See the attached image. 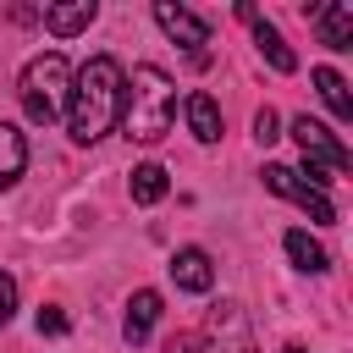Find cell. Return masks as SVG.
I'll list each match as a JSON object with an SVG mask.
<instances>
[{"label":"cell","mask_w":353,"mask_h":353,"mask_svg":"<svg viewBox=\"0 0 353 353\" xmlns=\"http://www.w3.org/2000/svg\"><path fill=\"white\" fill-rule=\"evenodd\" d=\"M121 83H127V72L110 55L83 61V72L72 77V94H66V127L77 143H99L121 121Z\"/></svg>","instance_id":"6da1fadb"},{"label":"cell","mask_w":353,"mask_h":353,"mask_svg":"<svg viewBox=\"0 0 353 353\" xmlns=\"http://www.w3.org/2000/svg\"><path fill=\"white\" fill-rule=\"evenodd\" d=\"M176 121V83L160 72V66H132V77L121 83V132L132 143H160Z\"/></svg>","instance_id":"7a4b0ae2"},{"label":"cell","mask_w":353,"mask_h":353,"mask_svg":"<svg viewBox=\"0 0 353 353\" xmlns=\"http://www.w3.org/2000/svg\"><path fill=\"white\" fill-rule=\"evenodd\" d=\"M22 110L33 116V121H55V116H66V94H72V66H66V55L61 50H44V55H33L28 66H22Z\"/></svg>","instance_id":"3957f363"},{"label":"cell","mask_w":353,"mask_h":353,"mask_svg":"<svg viewBox=\"0 0 353 353\" xmlns=\"http://www.w3.org/2000/svg\"><path fill=\"white\" fill-rule=\"evenodd\" d=\"M292 138H298V149H303V165L309 171H347L353 165V154H347V143L331 132V127H320V121H309V116H292Z\"/></svg>","instance_id":"277c9868"},{"label":"cell","mask_w":353,"mask_h":353,"mask_svg":"<svg viewBox=\"0 0 353 353\" xmlns=\"http://www.w3.org/2000/svg\"><path fill=\"white\" fill-rule=\"evenodd\" d=\"M265 188H270V193H281V199H292L309 221H336V204H331L320 188H309L292 165H265Z\"/></svg>","instance_id":"5b68a950"},{"label":"cell","mask_w":353,"mask_h":353,"mask_svg":"<svg viewBox=\"0 0 353 353\" xmlns=\"http://www.w3.org/2000/svg\"><path fill=\"white\" fill-rule=\"evenodd\" d=\"M154 22H160V28H165V39H176L193 61H204V44H210L204 17H193L188 6H171V0H154Z\"/></svg>","instance_id":"8992f818"},{"label":"cell","mask_w":353,"mask_h":353,"mask_svg":"<svg viewBox=\"0 0 353 353\" xmlns=\"http://www.w3.org/2000/svg\"><path fill=\"white\" fill-rule=\"evenodd\" d=\"M309 17L320 22V39L331 50H353V6L347 0H331V6H309Z\"/></svg>","instance_id":"52a82bcc"},{"label":"cell","mask_w":353,"mask_h":353,"mask_svg":"<svg viewBox=\"0 0 353 353\" xmlns=\"http://www.w3.org/2000/svg\"><path fill=\"white\" fill-rule=\"evenodd\" d=\"M171 281H176L182 292H210V281H215L210 254H204V248H176V259H171Z\"/></svg>","instance_id":"ba28073f"},{"label":"cell","mask_w":353,"mask_h":353,"mask_svg":"<svg viewBox=\"0 0 353 353\" xmlns=\"http://www.w3.org/2000/svg\"><path fill=\"white\" fill-rule=\"evenodd\" d=\"M154 320H160V292H154V287H138V292L127 298V320H121L127 342H143V336L154 331Z\"/></svg>","instance_id":"9c48e42d"},{"label":"cell","mask_w":353,"mask_h":353,"mask_svg":"<svg viewBox=\"0 0 353 353\" xmlns=\"http://www.w3.org/2000/svg\"><path fill=\"white\" fill-rule=\"evenodd\" d=\"M182 116H188V127H193L199 143H215V138H221V110H215L210 94H188V99H182Z\"/></svg>","instance_id":"30bf717a"},{"label":"cell","mask_w":353,"mask_h":353,"mask_svg":"<svg viewBox=\"0 0 353 353\" xmlns=\"http://www.w3.org/2000/svg\"><path fill=\"white\" fill-rule=\"evenodd\" d=\"M281 248H287V259H292L298 270H309V276H320V270L331 265V254H325V248H320V243H314L303 226H292V232L281 237Z\"/></svg>","instance_id":"8fae6325"},{"label":"cell","mask_w":353,"mask_h":353,"mask_svg":"<svg viewBox=\"0 0 353 353\" xmlns=\"http://www.w3.org/2000/svg\"><path fill=\"white\" fill-rule=\"evenodd\" d=\"M22 165H28V138L11 121H0V188H11L22 176Z\"/></svg>","instance_id":"7c38bea8"},{"label":"cell","mask_w":353,"mask_h":353,"mask_svg":"<svg viewBox=\"0 0 353 353\" xmlns=\"http://www.w3.org/2000/svg\"><path fill=\"white\" fill-rule=\"evenodd\" d=\"M88 22H94V0H72V6H44V28H50V33H61V39H66V33H83Z\"/></svg>","instance_id":"4fadbf2b"},{"label":"cell","mask_w":353,"mask_h":353,"mask_svg":"<svg viewBox=\"0 0 353 353\" xmlns=\"http://www.w3.org/2000/svg\"><path fill=\"white\" fill-rule=\"evenodd\" d=\"M248 22H254V44H259V55H265V61H270L276 72H292V66H298V55H292V50L281 44V33H276V28L265 22V17H248Z\"/></svg>","instance_id":"5bb4252c"},{"label":"cell","mask_w":353,"mask_h":353,"mask_svg":"<svg viewBox=\"0 0 353 353\" xmlns=\"http://www.w3.org/2000/svg\"><path fill=\"white\" fill-rule=\"evenodd\" d=\"M314 88H320V99L331 105V116H336V121H347V116H353V99H347V83H342V72H331V66H314Z\"/></svg>","instance_id":"9a60e30c"},{"label":"cell","mask_w":353,"mask_h":353,"mask_svg":"<svg viewBox=\"0 0 353 353\" xmlns=\"http://www.w3.org/2000/svg\"><path fill=\"white\" fill-rule=\"evenodd\" d=\"M165 188H171V182H165V165L143 160V165L132 171V199H138V204H160V199H165Z\"/></svg>","instance_id":"2e32d148"},{"label":"cell","mask_w":353,"mask_h":353,"mask_svg":"<svg viewBox=\"0 0 353 353\" xmlns=\"http://www.w3.org/2000/svg\"><path fill=\"white\" fill-rule=\"evenodd\" d=\"M254 138H259V143H276V138H281V116H276L270 105L254 116Z\"/></svg>","instance_id":"e0dca14e"},{"label":"cell","mask_w":353,"mask_h":353,"mask_svg":"<svg viewBox=\"0 0 353 353\" xmlns=\"http://www.w3.org/2000/svg\"><path fill=\"white\" fill-rule=\"evenodd\" d=\"M11 309H17V281H11L6 270H0V325L11 320Z\"/></svg>","instance_id":"ac0fdd59"},{"label":"cell","mask_w":353,"mask_h":353,"mask_svg":"<svg viewBox=\"0 0 353 353\" xmlns=\"http://www.w3.org/2000/svg\"><path fill=\"white\" fill-rule=\"evenodd\" d=\"M39 331H44V336H61V331H66V314H61V309H39Z\"/></svg>","instance_id":"d6986e66"},{"label":"cell","mask_w":353,"mask_h":353,"mask_svg":"<svg viewBox=\"0 0 353 353\" xmlns=\"http://www.w3.org/2000/svg\"><path fill=\"white\" fill-rule=\"evenodd\" d=\"M215 353H254V347H248V331H243V325H237V331H232V342H221V347H215Z\"/></svg>","instance_id":"ffe728a7"},{"label":"cell","mask_w":353,"mask_h":353,"mask_svg":"<svg viewBox=\"0 0 353 353\" xmlns=\"http://www.w3.org/2000/svg\"><path fill=\"white\" fill-rule=\"evenodd\" d=\"M281 353H309V347H298V342H287V347H281Z\"/></svg>","instance_id":"44dd1931"}]
</instances>
